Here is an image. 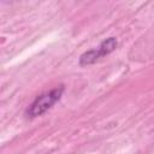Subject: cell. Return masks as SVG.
<instances>
[{
	"label": "cell",
	"instance_id": "6da1fadb",
	"mask_svg": "<svg viewBox=\"0 0 154 154\" xmlns=\"http://www.w3.org/2000/svg\"><path fill=\"white\" fill-rule=\"evenodd\" d=\"M63 93H64V85H59L51 89L49 91H46L38 95L26 108V112H25L26 117L35 118V117L42 116L60 100Z\"/></svg>",
	"mask_w": 154,
	"mask_h": 154
},
{
	"label": "cell",
	"instance_id": "7a4b0ae2",
	"mask_svg": "<svg viewBox=\"0 0 154 154\" xmlns=\"http://www.w3.org/2000/svg\"><path fill=\"white\" fill-rule=\"evenodd\" d=\"M118 46V41L116 37H108L106 38L96 49H90L85 53H83L79 58V65L85 66V65H90L94 64L96 60H99L100 58L108 55L109 53H112Z\"/></svg>",
	"mask_w": 154,
	"mask_h": 154
}]
</instances>
